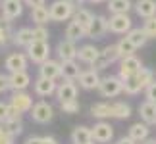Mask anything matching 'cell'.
<instances>
[{
	"instance_id": "28",
	"label": "cell",
	"mask_w": 156,
	"mask_h": 144,
	"mask_svg": "<svg viewBox=\"0 0 156 144\" xmlns=\"http://www.w3.org/2000/svg\"><path fill=\"white\" fill-rule=\"evenodd\" d=\"M85 37H87V31L77 21H69L68 23V27H66V39L77 43V40H81V39H85Z\"/></svg>"
},
{
	"instance_id": "25",
	"label": "cell",
	"mask_w": 156,
	"mask_h": 144,
	"mask_svg": "<svg viewBox=\"0 0 156 144\" xmlns=\"http://www.w3.org/2000/svg\"><path fill=\"white\" fill-rule=\"evenodd\" d=\"M98 56H100V50H98L94 44H85V46L79 48V52H77V58H79V62L89 63V65H91Z\"/></svg>"
},
{
	"instance_id": "37",
	"label": "cell",
	"mask_w": 156,
	"mask_h": 144,
	"mask_svg": "<svg viewBox=\"0 0 156 144\" xmlns=\"http://www.w3.org/2000/svg\"><path fill=\"white\" fill-rule=\"evenodd\" d=\"M60 110H62L64 113H68V115H75V113H79V110H81V104L77 100L60 102Z\"/></svg>"
},
{
	"instance_id": "11",
	"label": "cell",
	"mask_w": 156,
	"mask_h": 144,
	"mask_svg": "<svg viewBox=\"0 0 156 144\" xmlns=\"http://www.w3.org/2000/svg\"><path fill=\"white\" fill-rule=\"evenodd\" d=\"M27 56L21 52H12L8 54L4 62V67L8 69V73H16V71H27Z\"/></svg>"
},
{
	"instance_id": "34",
	"label": "cell",
	"mask_w": 156,
	"mask_h": 144,
	"mask_svg": "<svg viewBox=\"0 0 156 144\" xmlns=\"http://www.w3.org/2000/svg\"><path fill=\"white\" fill-rule=\"evenodd\" d=\"M100 56H102L108 63H114V62H118V60H122V54H119V50H118V44L104 46L102 50H100Z\"/></svg>"
},
{
	"instance_id": "38",
	"label": "cell",
	"mask_w": 156,
	"mask_h": 144,
	"mask_svg": "<svg viewBox=\"0 0 156 144\" xmlns=\"http://www.w3.org/2000/svg\"><path fill=\"white\" fill-rule=\"evenodd\" d=\"M143 31L148 39H156V15L143 21Z\"/></svg>"
},
{
	"instance_id": "20",
	"label": "cell",
	"mask_w": 156,
	"mask_h": 144,
	"mask_svg": "<svg viewBox=\"0 0 156 144\" xmlns=\"http://www.w3.org/2000/svg\"><path fill=\"white\" fill-rule=\"evenodd\" d=\"M91 115L97 119H110L114 117V102H97L91 106Z\"/></svg>"
},
{
	"instance_id": "19",
	"label": "cell",
	"mask_w": 156,
	"mask_h": 144,
	"mask_svg": "<svg viewBox=\"0 0 156 144\" xmlns=\"http://www.w3.org/2000/svg\"><path fill=\"white\" fill-rule=\"evenodd\" d=\"M148 135H151V129H148V125L145 121H139V123H133L129 127V139L131 140H135L137 144H143L147 139H148Z\"/></svg>"
},
{
	"instance_id": "47",
	"label": "cell",
	"mask_w": 156,
	"mask_h": 144,
	"mask_svg": "<svg viewBox=\"0 0 156 144\" xmlns=\"http://www.w3.org/2000/svg\"><path fill=\"white\" fill-rule=\"evenodd\" d=\"M43 144H58V140L52 136H43Z\"/></svg>"
},
{
	"instance_id": "10",
	"label": "cell",
	"mask_w": 156,
	"mask_h": 144,
	"mask_svg": "<svg viewBox=\"0 0 156 144\" xmlns=\"http://www.w3.org/2000/svg\"><path fill=\"white\" fill-rule=\"evenodd\" d=\"M91 131H93V140L98 144H108L114 139V127L106 121H98Z\"/></svg>"
},
{
	"instance_id": "41",
	"label": "cell",
	"mask_w": 156,
	"mask_h": 144,
	"mask_svg": "<svg viewBox=\"0 0 156 144\" xmlns=\"http://www.w3.org/2000/svg\"><path fill=\"white\" fill-rule=\"evenodd\" d=\"M145 96H147L148 102H156V81H152L151 85L145 88Z\"/></svg>"
},
{
	"instance_id": "30",
	"label": "cell",
	"mask_w": 156,
	"mask_h": 144,
	"mask_svg": "<svg viewBox=\"0 0 156 144\" xmlns=\"http://www.w3.org/2000/svg\"><path fill=\"white\" fill-rule=\"evenodd\" d=\"M93 19H94V14L91 10H87V8H77L75 14H73V21H77L85 31H87V27L93 23Z\"/></svg>"
},
{
	"instance_id": "21",
	"label": "cell",
	"mask_w": 156,
	"mask_h": 144,
	"mask_svg": "<svg viewBox=\"0 0 156 144\" xmlns=\"http://www.w3.org/2000/svg\"><path fill=\"white\" fill-rule=\"evenodd\" d=\"M133 8L137 12V15L143 17V19H148V17L156 15V0H137L133 4Z\"/></svg>"
},
{
	"instance_id": "48",
	"label": "cell",
	"mask_w": 156,
	"mask_h": 144,
	"mask_svg": "<svg viewBox=\"0 0 156 144\" xmlns=\"http://www.w3.org/2000/svg\"><path fill=\"white\" fill-rule=\"evenodd\" d=\"M75 6H81V4H85V2H89V0H71Z\"/></svg>"
},
{
	"instance_id": "8",
	"label": "cell",
	"mask_w": 156,
	"mask_h": 144,
	"mask_svg": "<svg viewBox=\"0 0 156 144\" xmlns=\"http://www.w3.org/2000/svg\"><path fill=\"white\" fill-rule=\"evenodd\" d=\"M141 67H143V63L137 56L122 58V62H119V77L125 81V79H129V77H133L135 73H139Z\"/></svg>"
},
{
	"instance_id": "24",
	"label": "cell",
	"mask_w": 156,
	"mask_h": 144,
	"mask_svg": "<svg viewBox=\"0 0 156 144\" xmlns=\"http://www.w3.org/2000/svg\"><path fill=\"white\" fill-rule=\"evenodd\" d=\"M33 29H29V27H21V29H17V31H14V39H12V43H14L16 46H23V48H27L29 44L33 43Z\"/></svg>"
},
{
	"instance_id": "45",
	"label": "cell",
	"mask_w": 156,
	"mask_h": 144,
	"mask_svg": "<svg viewBox=\"0 0 156 144\" xmlns=\"http://www.w3.org/2000/svg\"><path fill=\"white\" fill-rule=\"evenodd\" d=\"M25 144H43V136H29Z\"/></svg>"
},
{
	"instance_id": "18",
	"label": "cell",
	"mask_w": 156,
	"mask_h": 144,
	"mask_svg": "<svg viewBox=\"0 0 156 144\" xmlns=\"http://www.w3.org/2000/svg\"><path fill=\"white\" fill-rule=\"evenodd\" d=\"M79 87L81 88H85V91H93V88H98L100 85V75H98V71H94V69H89V71H81V75H79Z\"/></svg>"
},
{
	"instance_id": "42",
	"label": "cell",
	"mask_w": 156,
	"mask_h": 144,
	"mask_svg": "<svg viewBox=\"0 0 156 144\" xmlns=\"http://www.w3.org/2000/svg\"><path fill=\"white\" fill-rule=\"evenodd\" d=\"M6 119H10V104L0 102V123H4Z\"/></svg>"
},
{
	"instance_id": "46",
	"label": "cell",
	"mask_w": 156,
	"mask_h": 144,
	"mask_svg": "<svg viewBox=\"0 0 156 144\" xmlns=\"http://www.w3.org/2000/svg\"><path fill=\"white\" fill-rule=\"evenodd\" d=\"M116 144H137V142H135V140H131L129 136H122V139H118Z\"/></svg>"
},
{
	"instance_id": "50",
	"label": "cell",
	"mask_w": 156,
	"mask_h": 144,
	"mask_svg": "<svg viewBox=\"0 0 156 144\" xmlns=\"http://www.w3.org/2000/svg\"><path fill=\"white\" fill-rule=\"evenodd\" d=\"M89 2H93V4H100V2H106V0H89Z\"/></svg>"
},
{
	"instance_id": "33",
	"label": "cell",
	"mask_w": 156,
	"mask_h": 144,
	"mask_svg": "<svg viewBox=\"0 0 156 144\" xmlns=\"http://www.w3.org/2000/svg\"><path fill=\"white\" fill-rule=\"evenodd\" d=\"M2 127L8 131L10 135H14V136H17V135H21L23 133V121H21V117H14V119H6L4 123H0Z\"/></svg>"
},
{
	"instance_id": "49",
	"label": "cell",
	"mask_w": 156,
	"mask_h": 144,
	"mask_svg": "<svg viewBox=\"0 0 156 144\" xmlns=\"http://www.w3.org/2000/svg\"><path fill=\"white\" fill-rule=\"evenodd\" d=\"M143 144H156V139H147Z\"/></svg>"
},
{
	"instance_id": "3",
	"label": "cell",
	"mask_w": 156,
	"mask_h": 144,
	"mask_svg": "<svg viewBox=\"0 0 156 144\" xmlns=\"http://www.w3.org/2000/svg\"><path fill=\"white\" fill-rule=\"evenodd\" d=\"M98 92L102 98H116L123 92V79L119 75H110L104 77L98 85Z\"/></svg>"
},
{
	"instance_id": "17",
	"label": "cell",
	"mask_w": 156,
	"mask_h": 144,
	"mask_svg": "<svg viewBox=\"0 0 156 144\" xmlns=\"http://www.w3.org/2000/svg\"><path fill=\"white\" fill-rule=\"evenodd\" d=\"M8 83H10V88L14 92L25 91V88L31 85V75H29L27 71H16V73L8 75Z\"/></svg>"
},
{
	"instance_id": "43",
	"label": "cell",
	"mask_w": 156,
	"mask_h": 144,
	"mask_svg": "<svg viewBox=\"0 0 156 144\" xmlns=\"http://www.w3.org/2000/svg\"><path fill=\"white\" fill-rule=\"evenodd\" d=\"M10 88V83H8V75H2L0 73V94L6 92Z\"/></svg>"
},
{
	"instance_id": "44",
	"label": "cell",
	"mask_w": 156,
	"mask_h": 144,
	"mask_svg": "<svg viewBox=\"0 0 156 144\" xmlns=\"http://www.w3.org/2000/svg\"><path fill=\"white\" fill-rule=\"evenodd\" d=\"M23 4H27L29 8H39V6H44L46 4V0H23Z\"/></svg>"
},
{
	"instance_id": "51",
	"label": "cell",
	"mask_w": 156,
	"mask_h": 144,
	"mask_svg": "<svg viewBox=\"0 0 156 144\" xmlns=\"http://www.w3.org/2000/svg\"><path fill=\"white\" fill-rule=\"evenodd\" d=\"M0 8H2V0H0Z\"/></svg>"
},
{
	"instance_id": "32",
	"label": "cell",
	"mask_w": 156,
	"mask_h": 144,
	"mask_svg": "<svg viewBox=\"0 0 156 144\" xmlns=\"http://www.w3.org/2000/svg\"><path fill=\"white\" fill-rule=\"evenodd\" d=\"M31 19L37 23V25H46L50 19V10L46 6H39V8H33L31 10Z\"/></svg>"
},
{
	"instance_id": "5",
	"label": "cell",
	"mask_w": 156,
	"mask_h": 144,
	"mask_svg": "<svg viewBox=\"0 0 156 144\" xmlns=\"http://www.w3.org/2000/svg\"><path fill=\"white\" fill-rule=\"evenodd\" d=\"M29 113H31V119H33L35 123L44 125V123H50V121H52V117H54V108L48 104V102L41 100V102H35Z\"/></svg>"
},
{
	"instance_id": "2",
	"label": "cell",
	"mask_w": 156,
	"mask_h": 144,
	"mask_svg": "<svg viewBox=\"0 0 156 144\" xmlns=\"http://www.w3.org/2000/svg\"><path fill=\"white\" fill-rule=\"evenodd\" d=\"M50 19L52 21H68L73 17L77 6L71 0H54L50 4Z\"/></svg>"
},
{
	"instance_id": "12",
	"label": "cell",
	"mask_w": 156,
	"mask_h": 144,
	"mask_svg": "<svg viewBox=\"0 0 156 144\" xmlns=\"http://www.w3.org/2000/svg\"><path fill=\"white\" fill-rule=\"evenodd\" d=\"M77 52H79V48H77V44L73 43V40H69V39H64V40H60V43L56 44V54H58L60 62L75 60Z\"/></svg>"
},
{
	"instance_id": "40",
	"label": "cell",
	"mask_w": 156,
	"mask_h": 144,
	"mask_svg": "<svg viewBox=\"0 0 156 144\" xmlns=\"http://www.w3.org/2000/svg\"><path fill=\"white\" fill-rule=\"evenodd\" d=\"M0 144H16V136L10 135L2 125H0Z\"/></svg>"
},
{
	"instance_id": "6",
	"label": "cell",
	"mask_w": 156,
	"mask_h": 144,
	"mask_svg": "<svg viewBox=\"0 0 156 144\" xmlns=\"http://www.w3.org/2000/svg\"><path fill=\"white\" fill-rule=\"evenodd\" d=\"M108 29H110V33L116 35H127L133 29V21L127 14H114L108 19Z\"/></svg>"
},
{
	"instance_id": "15",
	"label": "cell",
	"mask_w": 156,
	"mask_h": 144,
	"mask_svg": "<svg viewBox=\"0 0 156 144\" xmlns=\"http://www.w3.org/2000/svg\"><path fill=\"white\" fill-rule=\"evenodd\" d=\"M0 12H2V17L14 21L23 14V0H2Z\"/></svg>"
},
{
	"instance_id": "29",
	"label": "cell",
	"mask_w": 156,
	"mask_h": 144,
	"mask_svg": "<svg viewBox=\"0 0 156 144\" xmlns=\"http://www.w3.org/2000/svg\"><path fill=\"white\" fill-rule=\"evenodd\" d=\"M108 12L114 14H127V12L133 8V2L131 0H108Z\"/></svg>"
},
{
	"instance_id": "39",
	"label": "cell",
	"mask_w": 156,
	"mask_h": 144,
	"mask_svg": "<svg viewBox=\"0 0 156 144\" xmlns=\"http://www.w3.org/2000/svg\"><path fill=\"white\" fill-rule=\"evenodd\" d=\"M48 29H46L44 25H37L33 27V39L35 40H44V43H48Z\"/></svg>"
},
{
	"instance_id": "4",
	"label": "cell",
	"mask_w": 156,
	"mask_h": 144,
	"mask_svg": "<svg viewBox=\"0 0 156 144\" xmlns=\"http://www.w3.org/2000/svg\"><path fill=\"white\" fill-rule=\"evenodd\" d=\"M27 58L33 63H44L46 60H50V44L44 40H33L27 46Z\"/></svg>"
},
{
	"instance_id": "22",
	"label": "cell",
	"mask_w": 156,
	"mask_h": 144,
	"mask_svg": "<svg viewBox=\"0 0 156 144\" xmlns=\"http://www.w3.org/2000/svg\"><path fill=\"white\" fill-rule=\"evenodd\" d=\"M71 142L73 144H93V131L85 125H77L71 131Z\"/></svg>"
},
{
	"instance_id": "7",
	"label": "cell",
	"mask_w": 156,
	"mask_h": 144,
	"mask_svg": "<svg viewBox=\"0 0 156 144\" xmlns=\"http://www.w3.org/2000/svg\"><path fill=\"white\" fill-rule=\"evenodd\" d=\"M10 106L14 108L20 115H21V113H27V111H31V108H33V96L27 94L25 91L14 92L12 98H10Z\"/></svg>"
},
{
	"instance_id": "27",
	"label": "cell",
	"mask_w": 156,
	"mask_h": 144,
	"mask_svg": "<svg viewBox=\"0 0 156 144\" xmlns=\"http://www.w3.org/2000/svg\"><path fill=\"white\" fill-rule=\"evenodd\" d=\"M14 39V29H12V21L6 17H0V50Z\"/></svg>"
},
{
	"instance_id": "35",
	"label": "cell",
	"mask_w": 156,
	"mask_h": 144,
	"mask_svg": "<svg viewBox=\"0 0 156 144\" xmlns=\"http://www.w3.org/2000/svg\"><path fill=\"white\" fill-rule=\"evenodd\" d=\"M131 115V106L127 102H114V119H127Z\"/></svg>"
},
{
	"instance_id": "13",
	"label": "cell",
	"mask_w": 156,
	"mask_h": 144,
	"mask_svg": "<svg viewBox=\"0 0 156 144\" xmlns=\"http://www.w3.org/2000/svg\"><path fill=\"white\" fill-rule=\"evenodd\" d=\"M39 77L56 81L58 77H62V62H56V60H46L44 63L39 65Z\"/></svg>"
},
{
	"instance_id": "9",
	"label": "cell",
	"mask_w": 156,
	"mask_h": 144,
	"mask_svg": "<svg viewBox=\"0 0 156 144\" xmlns=\"http://www.w3.org/2000/svg\"><path fill=\"white\" fill-rule=\"evenodd\" d=\"M77 92H79V88L73 81L69 79H64L62 83H58L56 87V98L60 102H68V100H77Z\"/></svg>"
},
{
	"instance_id": "14",
	"label": "cell",
	"mask_w": 156,
	"mask_h": 144,
	"mask_svg": "<svg viewBox=\"0 0 156 144\" xmlns=\"http://www.w3.org/2000/svg\"><path fill=\"white\" fill-rule=\"evenodd\" d=\"M110 31L108 29V19L104 15H94L93 23L87 27V39H102Z\"/></svg>"
},
{
	"instance_id": "23",
	"label": "cell",
	"mask_w": 156,
	"mask_h": 144,
	"mask_svg": "<svg viewBox=\"0 0 156 144\" xmlns=\"http://www.w3.org/2000/svg\"><path fill=\"white\" fill-rule=\"evenodd\" d=\"M139 115H141V121H145L147 125H156V102L145 100L139 106Z\"/></svg>"
},
{
	"instance_id": "16",
	"label": "cell",
	"mask_w": 156,
	"mask_h": 144,
	"mask_svg": "<svg viewBox=\"0 0 156 144\" xmlns=\"http://www.w3.org/2000/svg\"><path fill=\"white\" fill-rule=\"evenodd\" d=\"M56 87H58L56 81L44 79V77H39V79L33 81V92L37 96H41V98H46V96H50V94H56Z\"/></svg>"
},
{
	"instance_id": "1",
	"label": "cell",
	"mask_w": 156,
	"mask_h": 144,
	"mask_svg": "<svg viewBox=\"0 0 156 144\" xmlns=\"http://www.w3.org/2000/svg\"><path fill=\"white\" fill-rule=\"evenodd\" d=\"M154 81V73L152 69L148 67H141L139 73H135L133 77H129V79L123 81V92L129 94V96H137L141 91H145V88L151 85Z\"/></svg>"
},
{
	"instance_id": "31",
	"label": "cell",
	"mask_w": 156,
	"mask_h": 144,
	"mask_svg": "<svg viewBox=\"0 0 156 144\" xmlns=\"http://www.w3.org/2000/svg\"><path fill=\"white\" fill-rule=\"evenodd\" d=\"M125 37L133 43L135 48H143V46L147 44V40H148V37L145 35V31H143V27H133L127 35H125Z\"/></svg>"
},
{
	"instance_id": "26",
	"label": "cell",
	"mask_w": 156,
	"mask_h": 144,
	"mask_svg": "<svg viewBox=\"0 0 156 144\" xmlns=\"http://www.w3.org/2000/svg\"><path fill=\"white\" fill-rule=\"evenodd\" d=\"M81 75V67L75 60H68V62H62V77L64 79H69V81H75L79 79Z\"/></svg>"
},
{
	"instance_id": "36",
	"label": "cell",
	"mask_w": 156,
	"mask_h": 144,
	"mask_svg": "<svg viewBox=\"0 0 156 144\" xmlns=\"http://www.w3.org/2000/svg\"><path fill=\"white\" fill-rule=\"evenodd\" d=\"M118 50L122 54V58H127V56H135L137 48L133 46V43H131L127 37H123V39H119V43H118Z\"/></svg>"
}]
</instances>
